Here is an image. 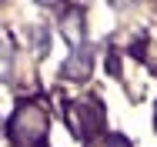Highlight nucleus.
Here are the masks:
<instances>
[{
    "label": "nucleus",
    "instance_id": "1",
    "mask_svg": "<svg viewBox=\"0 0 157 147\" xmlns=\"http://www.w3.org/2000/svg\"><path fill=\"white\" fill-rule=\"evenodd\" d=\"M47 130H50V114H47L44 100L20 104L13 120H10V141L17 147H44L47 144Z\"/></svg>",
    "mask_w": 157,
    "mask_h": 147
},
{
    "label": "nucleus",
    "instance_id": "2",
    "mask_svg": "<svg viewBox=\"0 0 157 147\" xmlns=\"http://www.w3.org/2000/svg\"><path fill=\"white\" fill-rule=\"evenodd\" d=\"M67 120H70L74 137L90 141L97 130L104 127V107H100L97 100H77V104L67 107Z\"/></svg>",
    "mask_w": 157,
    "mask_h": 147
},
{
    "label": "nucleus",
    "instance_id": "3",
    "mask_svg": "<svg viewBox=\"0 0 157 147\" xmlns=\"http://www.w3.org/2000/svg\"><path fill=\"white\" fill-rule=\"evenodd\" d=\"M90 67H94V47L77 44L74 54L63 64V77H67V80H87V77H90Z\"/></svg>",
    "mask_w": 157,
    "mask_h": 147
},
{
    "label": "nucleus",
    "instance_id": "4",
    "mask_svg": "<svg viewBox=\"0 0 157 147\" xmlns=\"http://www.w3.org/2000/svg\"><path fill=\"white\" fill-rule=\"evenodd\" d=\"M60 30L63 37L77 47V44H84V17H80V10H67L60 17Z\"/></svg>",
    "mask_w": 157,
    "mask_h": 147
},
{
    "label": "nucleus",
    "instance_id": "5",
    "mask_svg": "<svg viewBox=\"0 0 157 147\" xmlns=\"http://www.w3.org/2000/svg\"><path fill=\"white\" fill-rule=\"evenodd\" d=\"M10 67H13V44L7 33H0V77H7Z\"/></svg>",
    "mask_w": 157,
    "mask_h": 147
},
{
    "label": "nucleus",
    "instance_id": "6",
    "mask_svg": "<svg viewBox=\"0 0 157 147\" xmlns=\"http://www.w3.org/2000/svg\"><path fill=\"white\" fill-rule=\"evenodd\" d=\"M94 147H130V144H127V137H121V134H107V137L97 141Z\"/></svg>",
    "mask_w": 157,
    "mask_h": 147
},
{
    "label": "nucleus",
    "instance_id": "7",
    "mask_svg": "<svg viewBox=\"0 0 157 147\" xmlns=\"http://www.w3.org/2000/svg\"><path fill=\"white\" fill-rule=\"evenodd\" d=\"M37 3H44V7H57L60 0H37Z\"/></svg>",
    "mask_w": 157,
    "mask_h": 147
},
{
    "label": "nucleus",
    "instance_id": "8",
    "mask_svg": "<svg viewBox=\"0 0 157 147\" xmlns=\"http://www.w3.org/2000/svg\"><path fill=\"white\" fill-rule=\"evenodd\" d=\"M154 120H157V114H154Z\"/></svg>",
    "mask_w": 157,
    "mask_h": 147
}]
</instances>
